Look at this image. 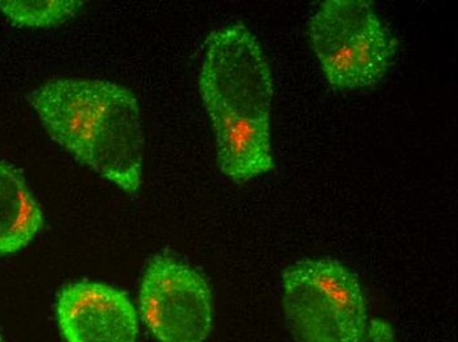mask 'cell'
Segmentation results:
<instances>
[{
    "instance_id": "cell-1",
    "label": "cell",
    "mask_w": 458,
    "mask_h": 342,
    "mask_svg": "<svg viewBox=\"0 0 458 342\" xmlns=\"http://www.w3.org/2000/svg\"><path fill=\"white\" fill-rule=\"evenodd\" d=\"M199 91L214 128L220 171L244 183L273 171V75L264 50L245 25H229L208 36Z\"/></svg>"
},
{
    "instance_id": "cell-2",
    "label": "cell",
    "mask_w": 458,
    "mask_h": 342,
    "mask_svg": "<svg viewBox=\"0 0 458 342\" xmlns=\"http://www.w3.org/2000/svg\"><path fill=\"white\" fill-rule=\"evenodd\" d=\"M30 103L47 135L82 165L122 190L141 186L144 132L138 98L110 80L57 78Z\"/></svg>"
},
{
    "instance_id": "cell-3",
    "label": "cell",
    "mask_w": 458,
    "mask_h": 342,
    "mask_svg": "<svg viewBox=\"0 0 458 342\" xmlns=\"http://www.w3.org/2000/svg\"><path fill=\"white\" fill-rule=\"evenodd\" d=\"M282 304L297 342H365L368 302L356 274L331 258L303 260L282 274Z\"/></svg>"
},
{
    "instance_id": "cell-4",
    "label": "cell",
    "mask_w": 458,
    "mask_h": 342,
    "mask_svg": "<svg viewBox=\"0 0 458 342\" xmlns=\"http://www.w3.org/2000/svg\"><path fill=\"white\" fill-rule=\"evenodd\" d=\"M312 48L337 90L371 88L384 79L398 41L365 0H327L310 21Z\"/></svg>"
},
{
    "instance_id": "cell-5",
    "label": "cell",
    "mask_w": 458,
    "mask_h": 342,
    "mask_svg": "<svg viewBox=\"0 0 458 342\" xmlns=\"http://www.w3.org/2000/svg\"><path fill=\"white\" fill-rule=\"evenodd\" d=\"M140 315L160 342H205L214 328V299L198 270L156 255L139 291Z\"/></svg>"
},
{
    "instance_id": "cell-6",
    "label": "cell",
    "mask_w": 458,
    "mask_h": 342,
    "mask_svg": "<svg viewBox=\"0 0 458 342\" xmlns=\"http://www.w3.org/2000/svg\"><path fill=\"white\" fill-rule=\"evenodd\" d=\"M55 318L66 342H138L139 318L130 296L106 283H70L57 295Z\"/></svg>"
},
{
    "instance_id": "cell-7",
    "label": "cell",
    "mask_w": 458,
    "mask_h": 342,
    "mask_svg": "<svg viewBox=\"0 0 458 342\" xmlns=\"http://www.w3.org/2000/svg\"><path fill=\"white\" fill-rule=\"evenodd\" d=\"M43 227V211L23 175L0 163V255L21 252Z\"/></svg>"
},
{
    "instance_id": "cell-8",
    "label": "cell",
    "mask_w": 458,
    "mask_h": 342,
    "mask_svg": "<svg viewBox=\"0 0 458 342\" xmlns=\"http://www.w3.org/2000/svg\"><path fill=\"white\" fill-rule=\"evenodd\" d=\"M77 0H50V2H21L0 0V11L13 24L27 28H47L65 23L82 7Z\"/></svg>"
},
{
    "instance_id": "cell-9",
    "label": "cell",
    "mask_w": 458,
    "mask_h": 342,
    "mask_svg": "<svg viewBox=\"0 0 458 342\" xmlns=\"http://www.w3.org/2000/svg\"><path fill=\"white\" fill-rule=\"evenodd\" d=\"M368 336L371 342H398L395 330L385 320H371L369 322Z\"/></svg>"
},
{
    "instance_id": "cell-10",
    "label": "cell",
    "mask_w": 458,
    "mask_h": 342,
    "mask_svg": "<svg viewBox=\"0 0 458 342\" xmlns=\"http://www.w3.org/2000/svg\"><path fill=\"white\" fill-rule=\"evenodd\" d=\"M0 342H4V340H3L2 335H0Z\"/></svg>"
}]
</instances>
